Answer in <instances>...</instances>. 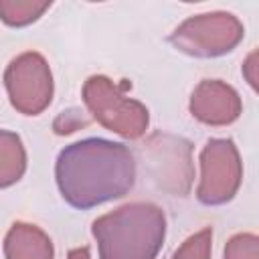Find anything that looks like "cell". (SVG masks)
Here are the masks:
<instances>
[{
  "instance_id": "obj_9",
  "label": "cell",
  "mask_w": 259,
  "mask_h": 259,
  "mask_svg": "<svg viewBox=\"0 0 259 259\" xmlns=\"http://www.w3.org/2000/svg\"><path fill=\"white\" fill-rule=\"evenodd\" d=\"M6 259H55L51 237L36 225L14 223L4 237Z\"/></svg>"
},
{
  "instance_id": "obj_1",
  "label": "cell",
  "mask_w": 259,
  "mask_h": 259,
  "mask_svg": "<svg viewBox=\"0 0 259 259\" xmlns=\"http://www.w3.org/2000/svg\"><path fill=\"white\" fill-rule=\"evenodd\" d=\"M55 178L65 202L75 208H93L134 188L136 158L123 144L87 138L59 152Z\"/></svg>"
},
{
  "instance_id": "obj_15",
  "label": "cell",
  "mask_w": 259,
  "mask_h": 259,
  "mask_svg": "<svg viewBox=\"0 0 259 259\" xmlns=\"http://www.w3.org/2000/svg\"><path fill=\"white\" fill-rule=\"evenodd\" d=\"M245 81L251 85L253 91H257V51H251L243 63V69H241Z\"/></svg>"
},
{
  "instance_id": "obj_7",
  "label": "cell",
  "mask_w": 259,
  "mask_h": 259,
  "mask_svg": "<svg viewBox=\"0 0 259 259\" xmlns=\"http://www.w3.org/2000/svg\"><path fill=\"white\" fill-rule=\"evenodd\" d=\"M148 160L152 176L160 188L184 196L190 190L192 168V144L184 138L156 134L148 140Z\"/></svg>"
},
{
  "instance_id": "obj_13",
  "label": "cell",
  "mask_w": 259,
  "mask_h": 259,
  "mask_svg": "<svg viewBox=\"0 0 259 259\" xmlns=\"http://www.w3.org/2000/svg\"><path fill=\"white\" fill-rule=\"evenodd\" d=\"M223 259H259V239L255 233H237L227 245Z\"/></svg>"
},
{
  "instance_id": "obj_12",
  "label": "cell",
  "mask_w": 259,
  "mask_h": 259,
  "mask_svg": "<svg viewBox=\"0 0 259 259\" xmlns=\"http://www.w3.org/2000/svg\"><path fill=\"white\" fill-rule=\"evenodd\" d=\"M212 253V229H200L190 235L172 255V259H210Z\"/></svg>"
},
{
  "instance_id": "obj_2",
  "label": "cell",
  "mask_w": 259,
  "mask_h": 259,
  "mask_svg": "<svg viewBox=\"0 0 259 259\" xmlns=\"http://www.w3.org/2000/svg\"><path fill=\"white\" fill-rule=\"evenodd\" d=\"M99 259H156L166 237V214L154 202H127L91 223Z\"/></svg>"
},
{
  "instance_id": "obj_5",
  "label": "cell",
  "mask_w": 259,
  "mask_h": 259,
  "mask_svg": "<svg viewBox=\"0 0 259 259\" xmlns=\"http://www.w3.org/2000/svg\"><path fill=\"white\" fill-rule=\"evenodd\" d=\"M243 180L239 150L229 138H212L200 152V180L196 198L202 204L219 206L235 198Z\"/></svg>"
},
{
  "instance_id": "obj_10",
  "label": "cell",
  "mask_w": 259,
  "mask_h": 259,
  "mask_svg": "<svg viewBox=\"0 0 259 259\" xmlns=\"http://www.w3.org/2000/svg\"><path fill=\"white\" fill-rule=\"evenodd\" d=\"M26 172V150L18 134L0 130V188L16 184Z\"/></svg>"
},
{
  "instance_id": "obj_3",
  "label": "cell",
  "mask_w": 259,
  "mask_h": 259,
  "mask_svg": "<svg viewBox=\"0 0 259 259\" xmlns=\"http://www.w3.org/2000/svg\"><path fill=\"white\" fill-rule=\"evenodd\" d=\"M83 103L97 123L121 138H142L150 125L148 107L127 97L105 75H91L83 83Z\"/></svg>"
},
{
  "instance_id": "obj_6",
  "label": "cell",
  "mask_w": 259,
  "mask_h": 259,
  "mask_svg": "<svg viewBox=\"0 0 259 259\" xmlns=\"http://www.w3.org/2000/svg\"><path fill=\"white\" fill-rule=\"evenodd\" d=\"M4 87L12 107L24 115L42 113L53 101V73L40 53L26 51L14 57L4 71Z\"/></svg>"
},
{
  "instance_id": "obj_16",
  "label": "cell",
  "mask_w": 259,
  "mask_h": 259,
  "mask_svg": "<svg viewBox=\"0 0 259 259\" xmlns=\"http://www.w3.org/2000/svg\"><path fill=\"white\" fill-rule=\"evenodd\" d=\"M67 259H91V253H89V247H75L67 253Z\"/></svg>"
},
{
  "instance_id": "obj_14",
  "label": "cell",
  "mask_w": 259,
  "mask_h": 259,
  "mask_svg": "<svg viewBox=\"0 0 259 259\" xmlns=\"http://www.w3.org/2000/svg\"><path fill=\"white\" fill-rule=\"evenodd\" d=\"M85 123H87V121H85L83 117L75 115L73 111H67V113H63V115L57 117V121H55V132H57V134H71V132H75L77 127H81V125H85Z\"/></svg>"
},
{
  "instance_id": "obj_8",
  "label": "cell",
  "mask_w": 259,
  "mask_h": 259,
  "mask_svg": "<svg viewBox=\"0 0 259 259\" xmlns=\"http://www.w3.org/2000/svg\"><path fill=\"white\" fill-rule=\"evenodd\" d=\"M188 109L200 123L219 127L237 121L243 111V103L229 83L221 79H202L192 89Z\"/></svg>"
},
{
  "instance_id": "obj_4",
  "label": "cell",
  "mask_w": 259,
  "mask_h": 259,
  "mask_svg": "<svg viewBox=\"0 0 259 259\" xmlns=\"http://www.w3.org/2000/svg\"><path fill=\"white\" fill-rule=\"evenodd\" d=\"M245 36L243 22L223 10L202 12L182 20L168 36V42L190 57L212 59L231 53Z\"/></svg>"
},
{
  "instance_id": "obj_11",
  "label": "cell",
  "mask_w": 259,
  "mask_h": 259,
  "mask_svg": "<svg viewBox=\"0 0 259 259\" xmlns=\"http://www.w3.org/2000/svg\"><path fill=\"white\" fill-rule=\"evenodd\" d=\"M49 8H51V2L0 0V20L12 28H20V26H28L36 22Z\"/></svg>"
}]
</instances>
